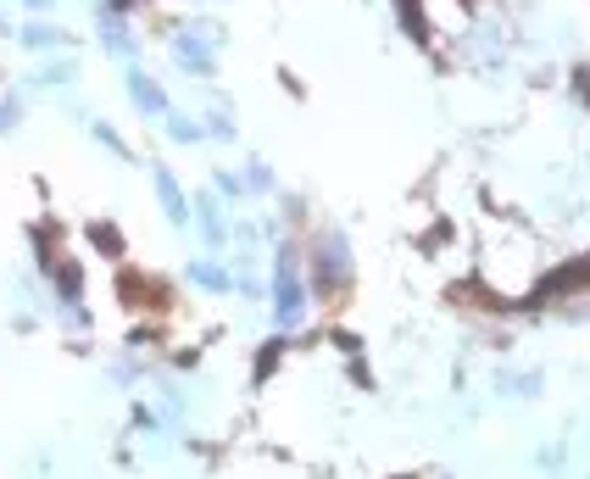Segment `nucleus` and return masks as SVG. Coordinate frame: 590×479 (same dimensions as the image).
<instances>
[{"mask_svg": "<svg viewBox=\"0 0 590 479\" xmlns=\"http://www.w3.org/2000/svg\"><path fill=\"white\" fill-rule=\"evenodd\" d=\"M29 7H45V0H29Z\"/></svg>", "mask_w": 590, "mask_h": 479, "instance_id": "obj_3", "label": "nucleus"}, {"mask_svg": "<svg viewBox=\"0 0 590 479\" xmlns=\"http://www.w3.org/2000/svg\"><path fill=\"white\" fill-rule=\"evenodd\" d=\"M156 196H162V207H167V218H185V196H179V185L174 179H167V174H156Z\"/></svg>", "mask_w": 590, "mask_h": 479, "instance_id": "obj_1", "label": "nucleus"}, {"mask_svg": "<svg viewBox=\"0 0 590 479\" xmlns=\"http://www.w3.org/2000/svg\"><path fill=\"white\" fill-rule=\"evenodd\" d=\"M12 123H18V107H12V101H0V134H7Z\"/></svg>", "mask_w": 590, "mask_h": 479, "instance_id": "obj_2", "label": "nucleus"}]
</instances>
